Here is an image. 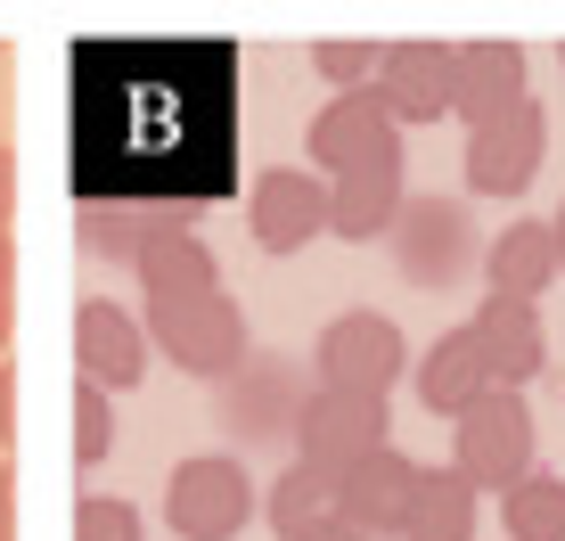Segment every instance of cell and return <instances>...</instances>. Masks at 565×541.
Masks as SVG:
<instances>
[{
  "mask_svg": "<svg viewBox=\"0 0 565 541\" xmlns=\"http://www.w3.org/2000/svg\"><path fill=\"white\" fill-rule=\"evenodd\" d=\"M255 517H263V492H255V476H246L230 452L172 459V476H164V526L181 541H238Z\"/></svg>",
  "mask_w": 565,
  "mask_h": 541,
  "instance_id": "obj_1",
  "label": "cell"
},
{
  "mask_svg": "<svg viewBox=\"0 0 565 541\" xmlns=\"http://www.w3.org/2000/svg\"><path fill=\"white\" fill-rule=\"evenodd\" d=\"M451 476L476 492H516L533 476V411H524V394L492 385L476 411L451 418Z\"/></svg>",
  "mask_w": 565,
  "mask_h": 541,
  "instance_id": "obj_2",
  "label": "cell"
},
{
  "mask_svg": "<svg viewBox=\"0 0 565 541\" xmlns=\"http://www.w3.org/2000/svg\"><path fill=\"white\" fill-rule=\"evenodd\" d=\"M411 361H418L411 337H402L385 312H369V304L361 312H337L320 337H311V378L337 385V394H377L385 402L402 378H411Z\"/></svg>",
  "mask_w": 565,
  "mask_h": 541,
  "instance_id": "obj_3",
  "label": "cell"
},
{
  "mask_svg": "<svg viewBox=\"0 0 565 541\" xmlns=\"http://www.w3.org/2000/svg\"><path fill=\"white\" fill-rule=\"evenodd\" d=\"M148 344L172 361V370L213 378V385H222L246 353H255L238 296H222V287H213V296H189V304H148Z\"/></svg>",
  "mask_w": 565,
  "mask_h": 541,
  "instance_id": "obj_4",
  "label": "cell"
},
{
  "mask_svg": "<svg viewBox=\"0 0 565 541\" xmlns=\"http://www.w3.org/2000/svg\"><path fill=\"white\" fill-rule=\"evenodd\" d=\"M385 246L411 287H459L476 263V214H467V198H411Z\"/></svg>",
  "mask_w": 565,
  "mask_h": 541,
  "instance_id": "obj_5",
  "label": "cell"
},
{
  "mask_svg": "<svg viewBox=\"0 0 565 541\" xmlns=\"http://www.w3.org/2000/svg\"><path fill=\"white\" fill-rule=\"evenodd\" d=\"M394 443V411L377 394H337V385H311L296 411V459H320V468H361L369 452Z\"/></svg>",
  "mask_w": 565,
  "mask_h": 541,
  "instance_id": "obj_6",
  "label": "cell"
},
{
  "mask_svg": "<svg viewBox=\"0 0 565 541\" xmlns=\"http://www.w3.org/2000/svg\"><path fill=\"white\" fill-rule=\"evenodd\" d=\"M541 157H550V115L524 91L516 107H500L492 124L467 131V189H476V198H524Z\"/></svg>",
  "mask_w": 565,
  "mask_h": 541,
  "instance_id": "obj_7",
  "label": "cell"
},
{
  "mask_svg": "<svg viewBox=\"0 0 565 541\" xmlns=\"http://www.w3.org/2000/svg\"><path fill=\"white\" fill-rule=\"evenodd\" d=\"M303 370L287 353H246L238 370L222 378V427L238 435V443H270V435H296V411H303Z\"/></svg>",
  "mask_w": 565,
  "mask_h": 541,
  "instance_id": "obj_8",
  "label": "cell"
},
{
  "mask_svg": "<svg viewBox=\"0 0 565 541\" xmlns=\"http://www.w3.org/2000/svg\"><path fill=\"white\" fill-rule=\"evenodd\" d=\"M459 91V42H385L377 50V107L394 115V131L443 124Z\"/></svg>",
  "mask_w": 565,
  "mask_h": 541,
  "instance_id": "obj_9",
  "label": "cell"
},
{
  "mask_svg": "<svg viewBox=\"0 0 565 541\" xmlns=\"http://www.w3.org/2000/svg\"><path fill=\"white\" fill-rule=\"evenodd\" d=\"M246 230H255L263 255H296V246L328 238V181L296 165H263L255 189H246Z\"/></svg>",
  "mask_w": 565,
  "mask_h": 541,
  "instance_id": "obj_10",
  "label": "cell"
},
{
  "mask_svg": "<svg viewBox=\"0 0 565 541\" xmlns=\"http://www.w3.org/2000/svg\"><path fill=\"white\" fill-rule=\"evenodd\" d=\"M303 148H311V165H320V181H337V172H353V165H394L402 131H394V115L377 107V83H369V91H344V99H328L311 115Z\"/></svg>",
  "mask_w": 565,
  "mask_h": 541,
  "instance_id": "obj_11",
  "label": "cell"
},
{
  "mask_svg": "<svg viewBox=\"0 0 565 541\" xmlns=\"http://www.w3.org/2000/svg\"><path fill=\"white\" fill-rule=\"evenodd\" d=\"M418 459L411 452H369L361 468H344V492H337V526H353L361 541H402L411 526V500H418Z\"/></svg>",
  "mask_w": 565,
  "mask_h": 541,
  "instance_id": "obj_12",
  "label": "cell"
},
{
  "mask_svg": "<svg viewBox=\"0 0 565 541\" xmlns=\"http://www.w3.org/2000/svg\"><path fill=\"white\" fill-rule=\"evenodd\" d=\"M148 320H131L124 304L90 296L83 312H74V370L83 385H99V394H131V385L148 378Z\"/></svg>",
  "mask_w": 565,
  "mask_h": 541,
  "instance_id": "obj_13",
  "label": "cell"
},
{
  "mask_svg": "<svg viewBox=\"0 0 565 541\" xmlns=\"http://www.w3.org/2000/svg\"><path fill=\"white\" fill-rule=\"evenodd\" d=\"M83 255L99 263H140L156 230H189L198 222V198H83Z\"/></svg>",
  "mask_w": 565,
  "mask_h": 541,
  "instance_id": "obj_14",
  "label": "cell"
},
{
  "mask_svg": "<svg viewBox=\"0 0 565 541\" xmlns=\"http://www.w3.org/2000/svg\"><path fill=\"white\" fill-rule=\"evenodd\" d=\"M467 328H476V344H483V370H492V385H509V394H524V385L550 370V328H541L533 304L483 296Z\"/></svg>",
  "mask_w": 565,
  "mask_h": 541,
  "instance_id": "obj_15",
  "label": "cell"
},
{
  "mask_svg": "<svg viewBox=\"0 0 565 541\" xmlns=\"http://www.w3.org/2000/svg\"><path fill=\"white\" fill-rule=\"evenodd\" d=\"M402 205H411V189H402V157L394 165H353V172L328 181V238H353V246L394 238Z\"/></svg>",
  "mask_w": 565,
  "mask_h": 541,
  "instance_id": "obj_16",
  "label": "cell"
},
{
  "mask_svg": "<svg viewBox=\"0 0 565 541\" xmlns=\"http://www.w3.org/2000/svg\"><path fill=\"white\" fill-rule=\"evenodd\" d=\"M411 385H418L426 418H459V411H476V402L492 394V370H483L476 328H443V337L411 361Z\"/></svg>",
  "mask_w": 565,
  "mask_h": 541,
  "instance_id": "obj_17",
  "label": "cell"
},
{
  "mask_svg": "<svg viewBox=\"0 0 565 541\" xmlns=\"http://www.w3.org/2000/svg\"><path fill=\"white\" fill-rule=\"evenodd\" d=\"M557 287V230L550 222H509L492 246H483V296L500 304H533Z\"/></svg>",
  "mask_w": 565,
  "mask_h": 541,
  "instance_id": "obj_18",
  "label": "cell"
},
{
  "mask_svg": "<svg viewBox=\"0 0 565 541\" xmlns=\"http://www.w3.org/2000/svg\"><path fill=\"white\" fill-rule=\"evenodd\" d=\"M131 279H140L148 304H189V296H213V287H222V263H213V246L198 230H156L148 255L131 263Z\"/></svg>",
  "mask_w": 565,
  "mask_h": 541,
  "instance_id": "obj_19",
  "label": "cell"
},
{
  "mask_svg": "<svg viewBox=\"0 0 565 541\" xmlns=\"http://www.w3.org/2000/svg\"><path fill=\"white\" fill-rule=\"evenodd\" d=\"M524 99V50L516 42H459V91H451V115L467 131L492 124L500 107Z\"/></svg>",
  "mask_w": 565,
  "mask_h": 541,
  "instance_id": "obj_20",
  "label": "cell"
},
{
  "mask_svg": "<svg viewBox=\"0 0 565 541\" xmlns=\"http://www.w3.org/2000/svg\"><path fill=\"white\" fill-rule=\"evenodd\" d=\"M337 492H344L337 468H320V459H287V468L270 476V492H263V526L279 541H303L311 526L337 517Z\"/></svg>",
  "mask_w": 565,
  "mask_h": 541,
  "instance_id": "obj_21",
  "label": "cell"
},
{
  "mask_svg": "<svg viewBox=\"0 0 565 541\" xmlns=\"http://www.w3.org/2000/svg\"><path fill=\"white\" fill-rule=\"evenodd\" d=\"M476 500H483V492H476V485H459L451 468H426L402 541H476Z\"/></svg>",
  "mask_w": 565,
  "mask_h": 541,
  "instance_id": "obj_22",
  "label": "cell"
},
{
  "mask_svg": "<svg viewBox=\"0 0 565 541\" xmlns=\"http://www.w3.org/2000/svg\"><path fill=\"white\" fill-rule=\"evenodd\" d=\"M500 533L509 541H565V476L533 468L516 492H500Z\"/></svg>",
  "mask_w": 565,
  "mask_h": 541,
  "instance_id": "obj_23",
  "label": "cell"
},
{
  "mask_svg": "<svg viewBox=\"0 0 565 541\" xmlns=\"http://www.w3.org/2000/svg\"><path fill=\"white\" fill-rule=\"evenodd\" d=\"M107 452H115V394L74 385V459H83V468H99Z\"/></svg>",
  "mask_w": 565,
  "mask_h": 541,
  "instance_id": "obj_24",
  "label": "cell"
},
{
  "mask_svg": "<svg viewBox=\"0 0 565 541\" xmlns=\"http://www.w3.org/2000/svg\"><path fill=\"white\" fill-rule=\"evenodd\" d=\"M74 541H140V509H131V500L90 492L83 509H74Z\"/></svg>",
  "mask_w": 565,
  "mask_h": 541,
  "instance_id": "obj_25",
  "label": "cell"
},
{
  "mask_svg": "<svg viewBox=\"0 0 565 541\" xmlns=\"http://www.w3.org/2000/svg\"><path fill=\"white\" fill-rule=\"evenodd\" d=\"M311 66L337 83V99H344V91H369V83H377V50H369V42H320V50H311Z\"/></svg>",
  "mask_w": 565,
  "mask_h": 541,
  "instance_id": "obj_26",
  "label": "cell"
},
{
  "mask_svg": "<svg viewBox=\"0 0 565 541\" xmlns=\"http://www.w3.org/2000/svg\"><path fill=\"white\" fill-rule=\"evenodd\" d=\"M9 328H17V246L0 230V344H9Z\"/></svg>",
  "mask_w": 565,
  "mask_h": 541,
  "instance_id": "obj_27",
  "label": "cell"
},
{
  "mask_svg": "<svg viewBox=\"0 0 565 541\" xmlns=\"http://www.w3.org/2000/svg\"><path fill=\"white\" fill-rule=\"evenodd\" d=\"M0 541H17V468L0 459Z\"/></svg>",
  "mask_w": 565,
  "mask_h": 541,
  "instance_id": "obj_28",
  "label": "cell"
},
{
  "mask_svg": "<svg viewBox=\"0 0 565 541\" xmlns=\"http://www.w3.org/2000/svg\"><path fill=\"white\" fill-rule=\"evenodd\" d=\"M17 214V148H0V230Z\"/></svg>",
  "mask_w": 565,
  "mask_h": 541,
  "instance_id": "obj_29",
  "label": "cell"
},
{
  "mask_svg": "<svg viewBox=\"0 0 565 541\" xmlns=\"http://www.w3.org/2000/svg\"><path fill=\"white\" fill-rule=\"evenodd\" d=\"M9 435H17V378L0 370V443H9Z\"/></svg>",
  "mask_w": 565,
  "mask_h": 541,
  "instance_id": "obj_30",
  "label": "cell"
},
{
  "mask_svg": "<svg viewBox=\"0 0 565 541\" xmlns=\"http://www.w3.org/2000/svg\"><path fill=\"white\" fill-rule=\"evenodd\" d=\"M303 541H361V533H353V526H337V517H328V526H311Z\"/></svg>",
  "mask_w": 565,
  "mask_h": 541,
  "instance_id": "obj_31",
  "label": "cell"
},
{
  "mask_svg": "<svg viewBox=\"0 0 565 541\" xmlns=\"http://www.w3.org/2000/svg\"><path fill=\"white\" fill-rule=\"evenodd\" d=\"M550 230H557V270H565V205H557V214H550Z\"/></svg>",
  "mask_w": 565,
  "mask_h": 541,
  "instance_id": "obj_32",
  "label": "cell"
}]
</instances>
